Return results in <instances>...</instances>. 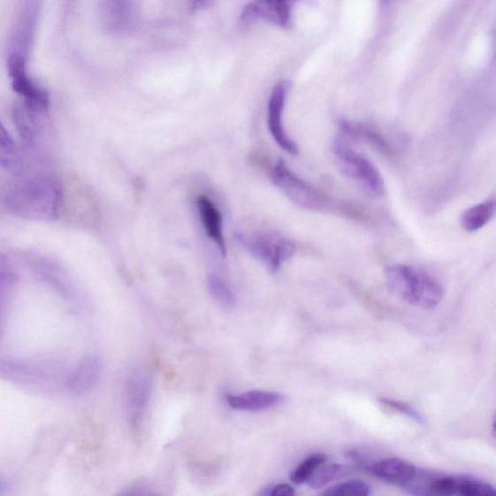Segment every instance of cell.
<instances>
[{"label": "cell", "instance_id": "obj_26", "mask_svg": "<svg viewBox=\"0 0 496 496\" xmlns=\"http://www.w3.org/2000/svg\"><path fill=\"white\" fill-rule=\"evenodd\" d=\"M134 496H160L156 494H143V495H134Z\"/></svg>", "mask_w": 496, "mask_h": 496}, {"label": "cell", "instance_id": "obj_17", "mask_svg": "<svg viewBox=\"0 0 496 496\" xmlns=\"http://www.w3.org/2000/svg\"><path fill=\"white\" fill-rule=\"evenodd\" d=\"M348 469L339 463L323 464L308 482L312 489H321L326 485L343 478Z\"/></svg>", "mask_w": 496, "mask_h": 496}, {"label": "cell", "instance_id": "obj_15", "mask_svg": "<svg viewBox=\"0 0 496 496\" xmlns=\"http://www.w3.org/2000/svg\"><path fill=\"white\" fill-rule=\"evenodd\" d=\"M495 214V201L490 199L463 211L462 227L468 232H476L487 225Z\"/></svg>", "mask_w": 496, "mask_h": 496}, {"label": "cell", "instance_id": "obj_9", "mask_svg": "<svg viewBox=\"0 0 496 496\" xmlns=\"http://www.w3.org/2000/svg\"><path fill=\"white\" fill-rule=\"evenodd\" d=\"M292 19V4L287 2H253L242 9L240 21L250 25L265 21L281 27H289Z\"/></svg>", "mask_w": 496, "mask_h": 496}, {"label": "cell", "instance_id": "obj_25", "mask_svg": "<svg viewBox=\"0 0 496 496\" xmlns=\"http://www.w3.org/2000/svg\"><path fill=\"white\" fill-rule=\"evenodd\" d=\"M8 491V485L4 480H0V496H4Z\"/></svg>", "mask_w": 496, "mask_h": 496}, {"label": "cell", "instance_id": "obj_21", "mask_svg": "<svg viewBox=\"0 0 496 496\" xmlns=\"http://www.w3.org/2000/svg\"><path fill=\"white\" fill-rule=\"evenodd\" d=\"M457 496H496V492L489 483L467 476H459Z\"/></svg>", "mask_w": 496, "mask_h": 496}, {"label": "cell", "instance_id": "obj_4", "mask_svg": "<svg viewBox=\"0 0 496 496\" xmlns=\"http://www.w3.org/2000/svg\"><path fill=\"white\" fill-rule=\"evenodd\" d=\"M40 5L38 2H26L19 7L9 36L7 58L29 63L42 12Z\"/></svg>", "mask_w": 496, "mask_h": 496}, {"label": "cell", "instance_id": "obj_10", "mask_svg": "<svg viewBox=\"0 0 496 496\" xmlns=\"http://www.w3.org/2000/svg\"><path fill=\"white\" fill-rule=\"evenodd\" d=\"M370 471L381 480L406 488L418 473L413 463L399 458L385 459L373 463Z\"/></svg>", "mask_w": 496, "mask_h": 496}, {"label": "cell", "instance_id": "obj_12", "mask_svg": "<svg viewBox=\"0 0 496 496\" xmlns=\"http://www.w3.org/2000/svg\"><path fill=\"white\" fill-rule=\"evenodd\" d=\"M196 206L202 225H203L207 235L215 242L221 255L226 256V241L219 210L214 202L204 195L197 197Z\"/></svg>", "mask_w": 496, "mask_h": 496}, {"label": "cell", "instance_id": "obj_20", "mask_svg": "<svg viewBox=\"0 0 496 496\" xmlns=\"http://www.w3.org/2000/svg\"><path fill=\"white\" fill-rule=\"evenodd\" d=\"M208 287L211 296L214 297L220 305L226 308H231L235 305L234 293H233V290L225 279L217 275L209 276Z\"/></svg>", "mask_w": 496, "mask_h": 496}, {"label": "cell", "instance_id": "obj_16", "mask_svg": "<svg viewBox=\"0 0 496 496\" xmlns=\"http://www.w3.org/2000/svg\"><path fill=\"white\" fill-rule=\"evenodd\" d=\"M327 462V455L315 453L309 455L291 472L290 479L293 483L301 485L308 483L317 469Z\"/></svg>", "mask_w": 496, "mask_h": 496}, {"label": "cell", "instance_id": "obj_11", "mask_svg": "<svg viewBox=\"0 0 496 496\" xmlns=\"http://www.w3.org/2000/svg\"><path fill=\"white\" fill-rule=\"evenodd\" d=\"M226 401L232 409L259 412L279 406L285 401V397L277 392L255 390L239 394H230Z\"/></svg>", "mask_w": 496, "mask_h": 496}, {"label": "cell", "instance_id": "obj_2", "mask_svg": "<svg viewBox=\"0 0 496 496\" xmlns=\"http://www.w3.org/2000/svg\"><path fill=\"white\" fill-rule=\"evenodd\" d=\"M389 288L409 305L431 309L439 305L444 289L440 282L426 271L408 265L394 264L385 270Z\"/></svg>", "mask_w": 496, "mask_h": 496}, {"label": "cell", "instance_id": "obj_7", "mask_svg": "<svg viewBox=\"0 0 496 496\" xmlns=\"http://www.w3.org/2000/svg\"><path fill=\"white\" fill-rule=\"evenodd\" d=\"M290 87L288 80H281L273 88L268 105V126L277 144L286 153L297 155L298 146L288 136L282 121L283 111H285Z\"/></svg>", "mask_w": 496, "mask_h": 496}, {"label": "cell", "instance_id": "obj_18", "mask_svg": "<svg viewBox=\"0 0 496 496\" xmlns=\"http://www.w3.org/2000/svg\"><path fill=\"white\" fill-rule=\"evenodd\" d=\"M19 161V153L16 141L3 123H0V166L14 168Z\"/></svg>", "mask_w": 496, "mask_h": 496}, {"label": "cell", "instance_id": "obj_3", "mask_svg": "<svg viewBox=\"0 0 496 496\" xmlns=\"http://www.w3.org/2000/svg\"><path fill=\"white\" fill-rule=\"evenodd\" d=\"M241 246L250 255L259 260L271 272H277L295 253V245L280 235L273 233L261 234H237Z\"/></svg>", "mask_w": 496, "mask_h": 496}, {"label": "cell", "instance_id": "obj_14", "mask_svg": "<svg viewBox=\"0 0 496 496\" xmlns=\"http://www.w3.org/2000/svg\"><path fill=\"white\" fill-rule=\"evenodd\" d=\"M47 112L26 104H19L14 109L15 126L19 135L29 143H34L39 134L42 133L43 118Z\"/></svg>", "mask_w": 496, "mask_h": 496}, {"label": "cell", "instance_id": "obj_13", "mask_svg": "<svg viewBox=\"0 0 496 496\" xmlns=\"http://www.w3.org/2000/svg\"><path fill=\"white\" fill-rule=\"evenodd\" d=\"M103 364L95 356H87L70 374L66 386L69 392L83 394L93 389L98 382Z\"/></svg>", "mask_w": 496, "mask_h": 496}, {"label": "cell", "instance_id": "obj_22", "mask_svg": "<svg viewBox=\"0 0 496 496\" xmlns=\"http://www.w3.org/2000/svg\"><path fill=\"white\" fill-rule=\"evenodd\" d=\"M370 488L362 480L342 482L324 492L320 496H370Z\"/></svg>", "mask_w": 496, "mask_h": 496}, {"label": "cell", "instance_id": "obj_24", "mask_svg": "<svg viewBox=\"0 0 496 496\" xmlns=\"http://www.w3.org/2000/svg\"><path fill=\"white\" fill-rule=\"evenodd\" d=\"M269 496H296V492L288 484H280L273 488Z\"/></svg>", "mask_w": 496, "mask_h": 496}, {"label": "cell", "instance_id": "obj_1", "mask_svg": "<svg viewBox=\"0 0 496 496\" xmlns=\"http://www.w3.org/2000/svg\"><path fill=\"white\" fill-rule=\"evenodd\" d=\"M63 202L64 191L60 182L53 177L36 175L14 182L5 190L0 203L14 217L50 221L58 217Z\"/></svg>", "mask_w": 496, "mask_h": 496}, {"label": "cell", "instance_id": "obj_8", "mask_svg": "<svg viewBox=\"0 0 496 496\" xmlns=\"http://www.w3.org/2000/svg\"><path fill=\"white\" fill-rule=\"evenodd\" d=\"M150 397V381L143 370H135L129 377L126 389V406L130 428L138 434Z\"/></svg>", "mask_w": 496, "mask_h": 496}, {"label": "cell", "instance_id": "obj_23", "mask_svg": "<svg viewBox=\"0 0 496 496\" xmlns=\"http://www.w3.org/2000/svg\"><path fill=\"white\" fill-rule=\"evenodd\" d=\"M381 402L393 410H396L403 415H406V416L420 424H424V418L422 415L406 402L391 399H381Z\"/></svg>", "mask_w": 496, "mask_h": 496}, {"label": "cell", "instance_id": "obj_6", "mask_svg": "<svg viewBox=\"0 0 496 496\" xmlns=\"http://www.w3.org/2000/svg\"><path fill=\"white\" fill-rule=\"evenodd\" d=\"M335 153L342 168L350 177L357 179L370 194L377 196L383 195V179L378 170L369 159L356 153L341 141L336 143Z\"/></svg>", "mask_w": 496, "mask_h": 496}, {"label": "cell", "instance_id": "obj_19", "mask_svg": "<svg viewBox=\"0 0 496 496\" xmlns=\"http://www.w3.org/2000/svg\"><path fill=\"white\" fill-rule=\"evenodd\" d=\"M17 280V275L10 262L0 256V324L7 300L11 293Z\"/></svg>", "mask_w": 496, "mask_h": 496}, {"label": "cell", "instance_id": "obj_5", "mask_svg": "<svg viewBox=\"0 0 496 496\" xmlns=\"http://www.w3.org/2000/svg\"><path fill=\"white\" fill-rule=\"evenodd\" d=\"M271 179L283 194L303 208L318 209L325 204V198L305 180L293 174L283 160L273 167Z\"/></svg>", "mask_w": 496, "mask_h": 496}]
</instances>
